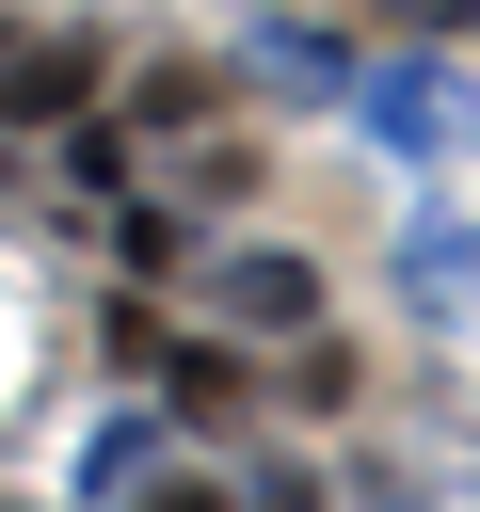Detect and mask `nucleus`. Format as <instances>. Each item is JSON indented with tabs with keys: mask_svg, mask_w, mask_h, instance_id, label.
I'll use <instances>...</instances> for the list:
<instances>
[{
	"mask_svg": "<svg viewBox=\"0 0 480 512\" xmlns=\"http://www.w3.org/2000/svg\"><path fill=\"white\" fill-rule=\"evenodd\" d=\"M80 80H96V64H80V48H32V64H0V112H64V96H80Z\"/></svg>",
	"mask_w": 480,
	"mask_h": 512,
	"instance_id": "nucleus-1",
	"label": "nucleus"
},
{
	"mask_svg": "<svg viewBox=\"0 0 480 512\" xmlns=\"http://www.w3.org/2000/svg\"><path fill=\"white\" fill-rule=\"evenodd\" d=\"M160 512H224V496H160Z\"/></svg>",
	"mask_w": 480,
	"mask_h": 512,
	"instance_id": "nucleus-2",
	"label": "nucleus"
}]
</instances>
